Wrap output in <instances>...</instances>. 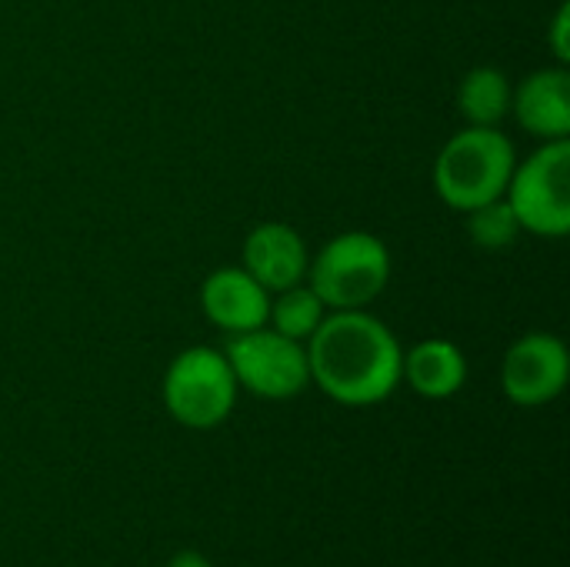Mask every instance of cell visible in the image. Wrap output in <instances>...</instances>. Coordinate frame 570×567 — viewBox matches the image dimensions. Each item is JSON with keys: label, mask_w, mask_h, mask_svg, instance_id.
<instances>
[{"label": "cell", "mask_w": 570, "mask_h": 567, "mask_svg": "<svg viewBox=\"0 0 570 567\" xmlns=\"http://www.w3.org/2000/svg\"><path fill=\"white\" fill-rule=\"evenodd\" d=\"M401 381H407L428 401H448L468 381L464 351L454 341L428 338V341L414 344L404 354V361H401Z\"/></svg>", "instance_id": "obj_11"}, {"label": "cell", "mask_w": 570, "mask_h": 567, "mask_svg": "<svg viewBox=\"0 0 570 567\" xmlns=\"http://www.w3.org/2000/svg\"><path fill=\"white\" fill-rule=\"evenodd\" d=\"M511 110L538 140H564L570 134V74L564 63L528 74L511 94Z\"/></svg>", "instance_id": "obj_10"}, {"label": "cell", "mask_w": 570, "mask_h": 567, "mask_svg": "<svg viewBox=\"0 0 570 567\" xmlns=\"http://www.w3.org/2000/svg\"><path fill=\"white\" fill-rule=\"evenodd\" d=\"M200 307L207 321L224 334H244L267 324L271 294L240 264L217 267L200 284Z\"/></svg>", "instance_id": "obj_9"}, {"label": "cell", "mask_w": 570, "mask_h": 567, "mask_svg": "<svg viewBox=\"0 0 570 567\" xmlns=\"http://www.w3.org/2000/svg\"><path fill=\"white\" fill-rule=\"evenodd\" d=\"M324 317H327L324 301L307 284H294L287 291H277V297H271L267 328H274L284 338L307 344V338L321 328Z\"/></svg>", "instance_id": "obj_13"}, {"label": "cell", "mask_w": 570, "mask_h": 567, "mask_svg": "<svg viewBox=\"0 0 570 567\" xmlns=\"http://www.w3.org/2000/svg\"><path fill=\"white\" fill-rule=\"evenodd\" d=\"M160 398L177 424L190 431H210L230 418L237 404V378L224 351L187 348L170 361Z\"/></svg>", "instance_id": "obj_4"}, {"label": "cell", "mask_w": 570, "mask_h": 567, "mask_svg": "<svg viewBox=\"0 0 570 567\" xmlns=\"http://www.w3.org/2000/svg\"><path fill=\"white\" fill-rule=\"evenodd\" d=\"M224 358L237 378V388H247L264 401L297 398L311 384L307 348L267 324L244 334H227Z\"/></svg>", "instance_id": "obj_6"}, {"label": "cell", "mask_w": 570, "mask_h": 567, "mask_svg": "<svg viewBox=\"0 0 570 567\" xmlns=\"http://www.w3.org/2000/svg\"><path fill=\"white\" fill-rule=\"evenodd\" d=\"M504 201L521 231L538 237H564L570 231V140H541V147L514 164Z\"/></svg>", "instance_id": "obj_5"}, {"label": "cell", "mask_w": 570, "mask_h": 567, "mask_svg": "<svg viewBox=\"0 0 570 567\" xmlns=\"http://www.w3.org/2000/svg\"><path fill=\"white\" fill-rule=\"evenodd\" d=\"M304 348L311 381L344 408L381 404L401 384L404 348L367 311H331Z\"/></svg>", "instance_id": "obj_1"}, {"label": "cell", "mask_w": 570, "mask_h": 567, "mask_svg": "<svg viewBox=\"0 0 570 567\" xmlns=\"http://www.w3.org/2000/svg\"><path fill=\"white\" fill-rule=\"evenodd\" d=\"M167 567H214L200 551H177L170 561H167Z\"/></svg>", "instance_id": "obj_16"}, {"label": "cell", "mask_w": 570, "mask_h": 567, "mask_svg": "<svg viewBox=\"0 0 570 567\" xmlns=\"http://www.w3.org/2000/svg\"><path fill=\"white\" fill-rule=\"evenodd\" d=\"M551 50H554L558 63L570 60V3H561L551 20Z\"/></svg>", "instance_id": "obj_15"}, {"label": "cell", "mask_w": 570, "mask_h": 567, "mask_svg": "<svg viewBox=\"0 0 570 567\" xmlns=\"http://www.w3.org/2000/svg\"><path fill=\"white\" fill-rule=\"evenodd\" d=\"M511 80L498 67H474L458 84V110L468 127H498L511 114Z\"/></svg>", "instance_id": "obj_12"}, {"label": "cell", "mask_w": 570, "mask_h": 567, "mask_svg": "<svg viewBox=\"0 0 570 567\" xmlns=\"http://www.w3.org/2000/svg\"><path fill=\"white\" fill-rule=\"evenodd\" d=\"M514 164V144L498 127H464L434 160V190L448 207L468 214L504 197Z\"/></svg>", "instance_id": "obj_2"}, {"label": "cell", "mask_w": 570, "mask_h": 567, "mask_svg": "<svg viewBox=\"0 0 570 567\" xmlns=\"http://www.w3.org/2000/svg\"><path fill=\"white\" fill-rule=\"evenodd\" d=\"M391 281V251L371 231L331 237L307 264V287L327 311H364Z\"/></svg>", "instance_id": "obj_3"}, {"label": "cell", "mask_w": 570, "mask_h": 567, "mask_svg": "<svg viewBox=\"0 0 570 567\" xmlns=\"http://www.w3.org/2000/svg\"><path fill=\"white\" fill-rule=\"evenodd\" d=\"M307 264H311V254H307V244H304L301 231L291 227V224H281V221L257 224L247 234L244 251H240V267L267 294L304 284L307 281Z\"/></svg>", "instance_id": "obj_8"}, {"label": "cell", "mask_w": 570, "mask_h": 567, "mask_svg": "<svg viewBox=\"0 0 570 567\" xmlns=\"http://www.w3.org/2000/svg\"><path fill=\"white\" fill-rule=\"evenodd\" d=\"M468 234L481 251H508L518 241L521 224H518L511 204L504 197H498V201H488V204L468 211Z\"/></svg>", "instance_id": "obj_14"}, {"label": "cell", "mask_w": 570, "mask_h": 567, "mask_svg": "<svg viewBox=\"0 0 570 567\" xmlns=\"http://www.w3.org/2000/svg\"><path fill=\"white\" fill-rule=\"evenodd\" d=\"M570 374V358L564 341L548 331H531L518 338L501 364V388L518 408L551 404Z\"/></svg>", "instance_id": "obj_7"}]
</instances>
